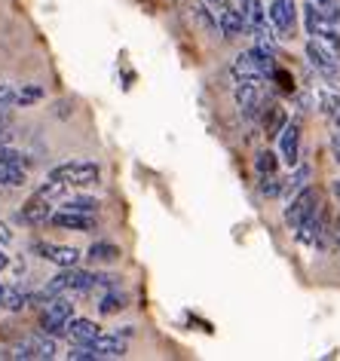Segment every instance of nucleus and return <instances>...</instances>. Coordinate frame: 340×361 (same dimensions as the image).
Returning <instances> with one entry per match:
<instances>
[{
    "label": "nucleus",
    "mask_w": 340,
    "mask_h": 361,
    "mask_svg": "<svg viewBox=\"0 0 340 361\" xmlns=\"http://www.w3.org/2000/svg\"><path fill=\"white\" fill-rule=\"evenodd\" d=\"M282 184H285V178H279L276 171H267V175H261V180H257V190H261V196H267V200H273V196H282Z\"/></svg>",
    "instance_id": "obj_25"
},
{
    "label": "nucleus",
    "mask_w": 340,
    "mask_h": 361,
    "mask_svg": "<svg viewBox=\"0 0 340 361\" xmlns=\"http://www.w3.org/2000/svg\"><path fill=\"white\" fill-rule=\"evenodd\" d=\"M205 4L212 6V13H214V16H218L221 10H230V6H233V4H230V0H205Z\"/></svg>",
    "instance_id": "obj_34"
},
{
    "label": "nucleus",
    "mask_w": 340,
    "mask_h": 361,
    "mask_svg": "<svg viewBox=\"0 0 340 361\" xmlns=\"http://www.w3.org/2000/svg\"><path fill=\"white\" fill-rule=\"evenodd\" d=\"M267 19L276 28V37H294V25H298V0H273Z\"/></svg>",
    "instance_id": "obj_7"
},
{
    "label": "nucleus",
    "mask_w": 340,
    "mask_h": 361,
    "mask_svg": "<svg viewBox=\"0 0 340 361\" xmlns=\"http://www.w3.org/2000/svg\"><path fill=\"white\" fill-rule=\"evenodd\" d=\"M86 257L92 264H114V260H120V248L111 245V242H95V245H89Z\"/></svg>",
    "instance_id": "obj_23"
},
{
    "label": "nucleus",
    "mask_w": 340,
    "mask_h": 361,
    "mask_svg": "<svg viewBox=\"0 0 340 361\" xmlns=\"http://www.w3.org/2000/svg\"><path fill=\"white\" fill-rule=\"evenodd\" d=\"M49 224H52V227H59V230H74V233H92V230L98 227L95 214H86V212H71V209L52 212Z\"/></svg>",
    "instance_id": "obj_9"
},
{
    "label": "nucleus",
    "mask_w": 340,
    "mask_h": 361,
    "mask_svg": "<svg viewBox=\"0 0 340 361\" xmlns=\"http://www.w3.org/2000/svg\"><path fill=\"white\" fill-rule=\"evenodd\" d=\"M25 184H28V175H25V169L0 159V187H25Z\"/></svg>",
    "instance_id": "obj_22"
},
{
    "label": "nucleus",
    "mask_w": 340,
    "mask_h": 361,
    "mask_svg": "<svg viewBox=\"0 0 340 361\" xmlns=\"http://www.w3.org/2000/svg\"><path fill=\"white\" fill-rule=\"evenodd\" d=\"M49 218H52V202L40 200L37 193H34L31 200L22 205V212H19V221H25V224H34V227H37V224H47Z\"/></svg>",
    "instance_id": "obj_14"
},
{
    "label": "nucleus",
    "mask_w": 340,
    "mask_h": 361,
    "mask_svg": "<svg viewBox=\"0 0 340 361\" xmlns=\"http://www.w3.org/2000/svg\"><path fill=\"white\" fill-rule=\"evenodd\" d=\"M312 4L319 6V10H325V6H331V4H337V0H312Z\"/></svg>",
    "instance_id": "obj_38"
},
{
    "label": "nucleus",
    "mask_w": 340,
    "mask_h": 361,
    "mask_svg": "<svg viewBox=\"0 0 340 361\" xmlns=\"http://www.w3.org/2000/svg\"><path fill=\"white\" fill-rule=\"evenodd\" d=\"M307 180H310V166H303V162H298L291 175L285 178V184H282V196H285V200H291L294 193H300L303 187H307Z\"/></svg>",
    "instance_id": "obj_20"
},
{
    "label": "nucleus",
    "mask_w": 340,
    "mask_h": 361,
    "mask_svg": "<svg viewBox=\"0 0 340 361\" xmlns=\"http://www.w3.org/2000/svg\"><path fill=\"white\" fill-rule=\"evenodd\" d=\"M71 319H74V303L65 294H56L40 312V331L49 334V337H65Z\"/></svg>",
    "instance_id": "obj_2"
},
{
    "label": "nucleus",
    "mask_w": 340,
    "mask_h": 361,
    "mask_svg": "<svg viewBox=\"0 0 340 361\" xmlns=\"http://www.w3.org/2000/svg\"><path fill=\"white\" fill-rule=\"evenodd\" d=\"M129 306V294H123L120 288H111V291L102 294V300H98V312L102 315H117Z\"/></svg>",
    "instance_id": "obj_19"
},
{
    "label": "nucleus",
    "mask_w": 340,
    "mask_h": 361,
    "mask_svg": "<svg viewBox=\"0 0 340 361\" xmlns=\"http://www.w3.org/2000/svg\"><path fill=\"white\" fill-rule=\"evenodd\" d=\"M334 239H337V245H340V221L334 224Z\"/></svg>",
    "instance_id": "obj_40"
},
{
    "label": "nucleus",
    "mask_w": 340,
    "mask_h": 361,
    "mask_svg": "<svg viewBox=\"0 0 340 361\" xmlns=\"http://www.w3.org/2000/svg\"><path fill=\"white\" fill-rule=\"evenodd\" d=\"M300 13H303V28H307L310 37H312V40H322L325 47H331V49L340 52V25L331 22L328 16L322 13L316 4H312V0H310V4H303Z\"/></svg>",
    "instance_id": "obj_1"
},
{
    "label": "nucleus",
    "mask_w": 340,
    "mask_h": 361,
    "mask_svg": "<svg viewBox=\"0 0 340 361\" xmlns=\"http://www.w3.org/2000/svg\"><path fill=\"white\" fill-rule=\"evenodd\" d=\"M261 102H264L261 83H252V80H239V86H236V104H239V111H243L245 120H255V116L261 114Z\"/></svg>",
    "instance_id": "obj_11"
},
{
    "label": "nucleus",
    "mask_w": 340,
    "mask_h": 361,
    "mask_svg": "<svg viewBox=\"0 0 340 361\" xmlns=\"http://www.w3.org/2000/svg\"><path fill=\"white\" fill-rule=\"evenodd\" d=\"M193 16H196V22L205 28V34H221L218 16H212V6L209 4H193Z\"/></svg>",
    "instance_id": "obj_26"
},
{
    "label": "nucleus",
    "mask_w": 340,
    "mask_h": 361,
    "mask_svg": "<svg viewBox=\"0 0 340 361\" xmlns=\"http://www.w3.org/2000/svg\"><path fill=\"white\" fill-rule=\"evenodd\" d=\"M31 255L49 260V264H56V267H77L80 257H83L77 248L56 245V242H31Z\"/></svg>",
    "instance_id": "obj_8"
},
{
    "label": "nucleus",
    "mask_w": 340,
    "mask_h": 361,
    "mask_svg": "<svg viewBox=\"0 0 340 361\" xmlns=\"http://www.w3.org/2000/svg\"><path fill=\"white\" fill-rule=\"evenodd\" d=\"M98 202L95 196H71V200H65V205L61 209H71V212H86V214H95L98 212Z\"/></svg>",
    "instance_id": "obj_27"
},
{
    "label": "nucleus",
    "mask_w": 340,
    "mask_h": 361,
    "mask_svg": "<svg viewBox=\"0 0 340 361\" xmlns=\"http://www.w3.org/2000/svg\"><path fill=\"white\" fill-rule=\"evenodd\" d=\"M261 126H264V135L267 138H279V132L285 129V123H289V114H285V107H279L273 102V98H264L261 102Z\"/></svg>",
    "instance_id": "obj_12"
},
{
    "label": "nucleus",
    "mask_w": 340,
    "mask_h": 361,
    "mask_svg": "<svg viewBox=\"0 0 340 361\" xmlns=\"http://www.w3.org/2000/svg\"><path fill=\"white\" fill-rule=\"evenodd\" d=\"M279 159L289 162L291 169L300 162V120L285 123V129L279 132Z\"/></svg>",
    "instance_id": "obj_10"
},
{
    "label": "nucleus",
    "mask_w": 340,
    "mask_h": 361,
    "mask_svg": "<svg viewBox=\"0 0 340 361\" xmlns=\"http://www.w3.org/2000/svg\"><path fill=\"white\" fill-rule=\"evenodd\" d=\"M6 267H10V255H4V248H0V273H4Z\"/></svg>",
    "instance_id": "obj_37"
},
{
    "label": "nucleus",
    "mask_w": 340,
    "mask_h": 361,
    "mask_svg": "<svg viewBox=\"0 0 340 361\" xmlns=\"http://www.w3.org/2000/svg\"><path fill=\"white\" fill-rule=\"evenodd\" d=\"M6 242H13V230L0 221V245H6Z\"/></svg>",
    "instance_id": "obj_35"
},
{
    "label": "nucleus",
    "mask_w": 340,
    "mask_h": 361,
    "mask_svg": "<svg viewBox=\"0 0 340 361\" xmlns=\"http://www.w3.org/2000/svg\"><path fill=\"white\" fill-rule=\"evenodd\" d=\"M316 209H319V193H316V190H312V187L307 184L300 193H294V196H291L289 205H285V224H289L291 230H298L300 224L307 221V218H310V214L316 212Z\"/></svg>",
    "instance_id": "obj_6"
},
{
    "label": "nucleus",
    "mask_w": 340,
    "mask_h": 361,
    "mask_svg": "<svg viewBox=\"0 0 340 361\" xmlns=\"http://www.w3.org/2000/svg\"><path fill=\"white\" fill-rule=\"evenodd\" d=\"M331 190H334V200H337V205H340V180H334V184H331Z\"/></svg>",
    "instance_id": "obj_39"
},
{
    "label": "nucleus",
    "mask_w": 340,
    "mask_h": 361,
    "mask_svg": "<svg viewBox=\"0 0 340 361\" xmlns=\"http://www.w3.org/2000/svg\"><path fill=\"white\" fill-rule=\"evenodd\" d=\"M270 80H273V83L282 89V92H294V77L289 74V71H282V68H273Z\"/></svg>",
    "instance_id": "obj_30"
},
{
    "label": "nucleus",
    "mask_w": 340,
    "mask_h": 361,
    "mask_svg": "<svg viewBox=\"0 0 340 361\" xmlns=\"http://www.w3.org/2000/svg\"><path fill=\"white\" fill-rule=\"evenodd\" d=\"M49 178L65 180L68 187H92V184H98V178H102V169L89 159H71V162H61V166L52 169Z\"/></svg>",
    "instance_id": "obj_3"
},
{
    "label": "nucleus",
    "mask_w": 340,
    "mask_h": 361,
    "mask_svg": "<svg viewBox=\"0 0 340 361\" xmlns=\"http://www.w3.org/2000/svg\"><path fill=\"white\" fill-rule=\"evenodd\" d=\"M331 150H334V159L340 166V126H334V132H331Z\"/></svg>",
    "instance_id": "obj_33"
},
{
    "label": "nucleus",
    "mask_w": 340,
    "mask_h": 361,
    "mask_svg": "<svg viewBox=\"0 0 340 361\" xmlns=\"http://www.w3.org/2000/svg\"><path fill=\"white\" fill-rule=\"evenodd\" d=\"M255 169H257V175L276 171V169H279V153H273V150H261V153L255 157Z\"/></svg>",
    "instance_id": "obj_28"
},
{
    "label": "nucleus",
    "mask_w": 340,
    "mask_h": 361,
    "mask_svg": "<svg viewBox=\"0 0 340 361\" xmlns=\"http://www.w3.org/2000/svg\"><path fill=\"white\" fill-rule=\"evenodd\" d=\"M16 104V89L13 86H0V111H10Z\"/></svg>",
    "instance_id": "obj_32"
},
{
    "label": "nucleus",
    "mask_w": 340,
    "mask_h": 361,
    "mask_svg": "<svg viewBox=\"0 0 340 361\" xmlns=\"http://www.w3.org/2000/svg\"><path fill=\"white\" fill-rule=\"evenodd\" d=\"M98 273H86L77 267H61V273L47 285L52 294H80V291H95Z\"/></svg>",
    "instance_id": "obj_5"
},
{
    "label": "nucleus",
    "mask_w": 340,
    "mask_h": 361,
    "mask_svg": "<svg viewBox=\"0 0 340 361\" xmlns=\"http://www.w3.org/2000/svg\"><path fill=\"white\" fill-rule=\"evenodd\" d=\"M0 159L4 162H13V166H28V159H25V153H19V150H13V147H6V144H0Z\"/></svg>",
    "instance_id": "obj_31"
},
{
    "label": "nucleus",
    "mask_w": 340,
    "mask_h": 361,
    "mask_svg": "<svg viewBox=\"0 0 340 361\" xmlns=\"http://www.w3.org/2000/svg\"><path fill=\"white\" fill-rule=\"evenodd\" d=\"M65 190H68V184H65V180L49 178L47 184H40L34 193H37L40 200H47V202H59V200H65Z\"/></svg>",
    "instance_id": "obj_24"
},
{
    "label": "nucleus",
    "mask_w": 340,
    "mask_h": 361,
    "mask_svg": "<svg viewBox=\"0 0 340 361\" xmlns=\"http://www.w3.org/2000/svg\"><path fill=\"white\" fill-rule=\"evenodd\" d=\"M316 104L325 116H334L340 111V86H322L316 95Z\"/></svg>",
    "instance_id": "obj_21"
},
{
    "label": "nucleus",
    "mask_w": 340,
    "mask_h": 361,
    "mask_svg": "<svg viewBox=\"0 0 340 361\" xmlns=\"http://www.w3.org/2000/svg\"><path fill=\"white\" fill-rule=\"evenodd\" d=\"M28 306V294L19 285H4L0 282V310L6 312H22Z\"/></svg>",
    "instance_id": "obj_18"
},
{
    "label": "nucleus",
    "mask_w": 340,
    "mask_h": 361,
    "mask_svg": "<svg viewBox=\"0 0 340 361\" xmlns=\"http://www.w3.org/2000/svg\"><path fill=\"white\" fill-rule=\"evenodd\" d=\"M239 10H243L245 16V22H248V28H252V34L257 31H267V10H264V4L261 0H239Z\"/></svg>",
    "instance_id": "obj_17"
},
{
    "label": "nucleus",
    "mask_w": 340,
    "mask_h": 361,
    "mask_svg": "<svg viewBox=\"0 0 340 361\" xmlns=\"http://www.w3.org/2000/svg\"><path fill=\"white\" fill-rule=\"evenodd\" d=\"M65 337L71 343H92L95 337H102V328H98L95 322H89V319H71Z\"/></svg>",
    "instance_id": "obj_16"
},
{
    "label": "nucleus",
    "mask_w": 340,
    "mask_h": 361,
    "mask_svg": "<svg viewBox=\"0 0 340 361\" xmlns=\"http://www.w3.org/2000/svg\"><path fill=\"white\" fill-rule=\"evenodd\" d=\"M13 141V132H10V123L0 126V144H10Z\"/></svg>",
    "instance_id": "obj_36"
},
{
    "label": "nucleus",
    "mask_w": 340,
    "mask_h": 361,
    "mask_svg": "<svg viewBox=\"0 0 340 361\" xmlns=\"http://www.w3.org/2000/svg\"><path fill=\"white\" fill-rule=\"evenodd\" d=\"M303 52H307V61L328 80V83H340V52L337 49H331L322 40L310 37V43H307V49Z\"/></svg>",
    "instance_id": "obj_4"
},
{
    "label": "nucleus",
    "mask_w": 340,
    "mask_h": 361,
    "mask_svg": "<svg viewBox=\"0 0 340 361\" xmlns=\"http://www.w3.org/2000/svg\"><path fill=\"white\" fill-rule=\"evenodd\" d=\"M40 98H43V86L28 83V86H22L19 92H16V104H19V107H28V104H34V102H40Z\"/></svg>",
    "instance_id": "obj_29"
},
{
    "label": "nucleus",
    "mask_w": 340,
    "mask_h": 361,
    "mask_svg": "<svg viewBox=\"0 0 340 361\" xmlns=\"http://www.w3.org/2000/svg\"><path fill=\"white\" fill-rule=\"evenodd\" d=\"M218 28H221V34L227 40H233V37H243V34H252V28H248V22H245V16H243V10H221L218 13Z\"/></svg>",
    "instance_id": "obj_13"
},
{
    "label": "nucleus",
    "mask_w": 340,
    "mask_h": 361,
    "mask_svg": "<svg viewBox=\"0 0 340 361\" xmlns=\"http://www.w3.org/2000/svg\"><path fill=\"white\" fill-rule=\"evenodd\" d=\"M89 346L95 349L98 358H123L126 355V337H120V334H111V337H95Z\"/></svg>",
    "instance_id": "obj_15"
}]
</instances>
